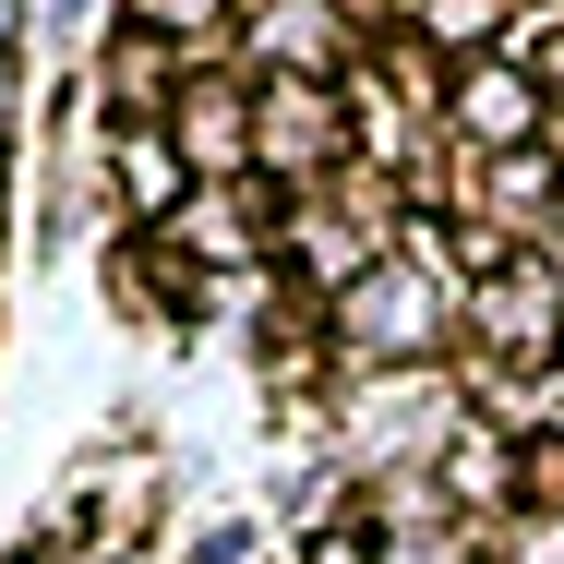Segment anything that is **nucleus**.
<instances>
[{"label": "nucleus", "instance_id": "1", "mask_svg": "<svg viewBox=\"0 0 564 564\" xmlns=\"http://www.w3.org/2000/svg\"><path fill=\"white\" fill-rule=\"evenodd\" d=\"M0 36H12V0H0Z\"/></svg>", "mask_w": 564, "mask_h": 564}]
</instances>
